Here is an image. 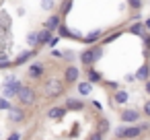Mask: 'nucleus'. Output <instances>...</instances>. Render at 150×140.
Segmentation results:
<instances>
[{"instance_id":"5701e85b","label":"nucleus","mask_w":150,"mask_h":140,"mask_svg":"<svg viewBox=\"0 0 150 140\" xmlns=\"http://www.w3.org/2000/svg\"><path fill=\"white\" fill-rule=\"evenodd\" d=\"M70 9H72V0H66V2H62L60 13H62V15H68V13H70Z\"/></svg>"},{"instance_id":"2f4dec72","label":"nucleus","mask_w":150,"mask_h":140,"mask_svg":"<svg viewBox=\"0 0 150 140\" xmlns=\"http://www.w3.org/2000/svg\"><path fill=\"white\" fill-rule=\"evenodd\" d=\"M107 130H109V122H107V119H103V122H101V130H99V132H107Z\"/></svg>"},{"instance_id":"ddd939ff","label":"nucleus","mask_w":150,"mask_h":140,"mask_svg":"<svg viewBox=\"0 0 150 140\" xmlns=\"http://www.w3.org/2000/svg\"><path fill=\"white\" fill-rule=\"evenodd\" d=\"M64 107H66V109H72V111H78V109H84V103H82L80 99H68Z\"/></svg>"},{"instance_id":"aec40b11","label":"nucleus","mask_w":150,"mask_h":140,"mask_svg":"<svg viewBox=\"0 0 150 140\" xmlns=\"http://www.w3.org/2000/svg\"><path fill=\"white\" fill-rule=\"evenodd\" d=\"M58 31H60V35H62V37H78V33H72V31H68L64 25H60V27H58Z\"/></svg>"},{"instance_id":"e433bc0d","label":"nucleus","mask_w":150,"mask_h":140,"mask_svg":"<svg viewBox=\"0 0 150 140\" xmlns=\"http://www.w3.org/2000/svg\"><path fill=\"white\" fill-rule=\"evenodd\" d=\"M144 91H146V93H148V95H150V78H148V80H146V87H144Z\"/></svg>"},{"instance_id":"cd10ccee","label":"nucleus","mask_w":150,"mask_h":140,"mask_svg":"<svg viewBox=\"0 0 150 140\" xmlns=\"http://www.w3.org/2000/svg\"><path fill=\"white\" fill-rule=\"evenodd\" d=\"M123 132H125V126H119V128L115 130V138H119V140H123Z\"/></svg>"},{"instance_id":"f704fd0d","label":"nucleus","mask_w":150,"mask_h":140,"mask_svg":"<svg viewBox=\"0 0 150 140\" xmlns=\"http://www.w3.org/2000/svg\"><path fill=\"white\" fill-rule=\"evenodd\" d=\"M52 56H54V58H64V54H62V52H58V50H54V52H52Z\"/></svg>"},{"instance_id":"2eb2a0df","label":"nucleus","mask_w":150,"mask_h":140,"mask_svg":"<svg viewBox=\"0 0 150 140\" xmlns=\"http://www.w3.org/2000/svg\"><path fill=\"white\" fill-rule=\"evenodd\" d=\"M66 111H68L66 107H52V109L47 111V117H52V119H60Z\"/></svg>"},{"instance_id":"9b49d317","label":"nucleus","mask_w":150,"mask_h":140,"mask_svg":"<svg viewBox=\"0 0 150 140\" xmlns=\"http://www.w3.org/2000/svg\"><path fill=\"white\" fill-rule=\"evenodd\" d=\"M148 76H150V64L146 62V64H142V66L138 68L136 78H138V80H148Z\"/></svg>"},{"instance_id":"423d86ee","label":"nucleus","mask_w":150,"mask_h":140,"mask_svg":"<svg viewBox=\"0 0 150 140\" xmlns=\"http://www.w3.org/2000/svg\"><path fill=\"white\" fill-rule=\"evenodd\" d=\"M43 72H45V68H43V64H39V62H35V64H31L29 66V70H27V74L31 76V78H41L43 76Z\"/></svg>"},{"instance_id":"4be33fe9","label":"nucleus","mask_w":150,"mask_h":140,"mask_svg":"<svg viewBox=\"0 0 150 140\" xmlns=\"http://www.w3.org/2000/svg\"><path fill=\"white\" fill-rule=\"evenodd\" d=\"M27 43H29L31 48H37V31H33V33L27 35Z\"/></svg>"},{"instance_id":"f257e3e1","label":"nucleus","mask_w":150,"mask_h":140,"mask_svg":"<svg viewBox=\"0 0 150 140\" xmlns=\"http://www.w3.org/2000/svg\"><path fill=\"white\" fill-rule=\"evenodd\" d=\"M101 56H103V45H93V48H86V50L80 54V62L88 68V66H93L97 60H101Z\"/></svg>"},{"instance_id":"7c9ffc66","label":"nucleus","mask_w":150,"mask_h":140,"mask_svg":"<svg viewBox=\"0 0 150 140\" xmlns=\"http://www.w3.org/2000/svg\"><path fill=\"white\" fill-rule=\"evenodd\" d=\"M58 41H60V37H54V35H52V39L47 41V45H50V48H56V43H58Z\"/></svg>"},{"instance_id":"7ed1b4c3","label":"nucleus","mask_w":150,"mask_h":140,"mask_svg":"<svg viewBox=\"0 0 150 140\" xmlns=\"http://www.w3.org/2000/svg\"><path fill=\"white\" fill-rule=\"evenodd\" d=\"M17 99L21 101V105H33L35 103V91L31 87H21V91L17 93Z\"/></svg>"},{"instance_id":"f3484780","label":"nucleus","mask_w":150,"mask_h":140,"mask_svg":"<svg viewBox=\"0 0 150 140\" xmlns=\"http://www.w3.org/2000/svg\"><path fill=\"white\" fill-rule=\"evenodd\" d=\"M129 33H134V35H140V37H144V23H132L129 25Z\"/></svg>"},{"instance_id":"72a5a7b5","label":"nucleus","mask_w":150,"mask_h":140,"mask_svg":"<svg viewBox=\"0 0 150 140\" xmlns=\"http://www.w3.org/2000/svg\"><path fill=\"white\" fill-rule=\"evenodd\" d=\"M6 140H21V134H19V132H13V134H11Z\"/></svg>"},{"instance_id":"393cba45","label":"nucleus","mask_w":150,"mask_h":140,"mask_svg":"<svg viewBox=\"0 0 150 140\" xmlns=\"http://www.w3.org/2000/svg\"><path fill=\"white\" fill-rule=\"evenodd\" d=\"M13 105H11V101L8 99H4V97H0V109H4V111H8Z\"/></svg>"},{"instance_id":"a878e982","label":"nucleus","mask_w":150,"mask_h":140,"mask_svg":"<svg viewBox=\"0 0 150 140\" xmlns=\"http://www.w3.org/2000/svg\"><path fill=\"white\" fill-rule=\"evenodd\" d=\"M41 9H43V11L54 9V0H41Z\"/></svg>"},{"instance_id":"0eeeda50","label":"nucleus","mask_w":150,"mask_h":140,"mask_svg":"<svg viewBox=\"0 0 150 140\" xmlns=\"http://www.w3.org/2000/svg\"><path fill=\"white\" fill-rule=\"evenodd\" d=\"M78 76H80V70H78L76 66H68V68H66V72H64V80H66V82H70V85H72V82H76V80H78Z\"/></svg>"},{"instance_id":"9d476101","label":"nucleus","mask_w":150,"mask_h":140,"mask_svg":"<svg viewBox=\"0 0 150 140\" xmlns=\"http://www.w3.org/2000/svg\"><path fill=\"white\" fill-rule=\"evenodd\" d=\"M52 39V31L50 29H41V31H37V45H47V41Z\"/></svg>"},{"instance_id":"39448f33","label":"nucleus","mask_w":150,"mask_h":140,"mask_svg":"<svg viewBox=\"0 0 150 140\" xmlns=\"http://www.w3.org/2000/svg\"><path fill=\"white\" fill-rule=\"evenodd\" d=\"M142 126H125V132H123V140H134L142 134Z\"/></svg>"},{"instance_id":"b1692460","label":"nucleus","mask_w":150,"mask_h":140,"mask_svg":"<svg viewBox=\"0 0 150 140\" xmlns=\"http://www.w3.org/2000/svg\"><path fill=\"white\" fill-rule=\"evenodd\" d=\"M127 4L132 11H140L142 9V0H127Z\"/></svg>"},{"instance_id":"bb28decb","label":"nucleus","mask_w":150,"mask_h":140,"mask_svg":"<svg viewBox=\"0 0 150 140\" xmlns=\"http://www.w3.org/2000/svg\"><path fill=\"white\" fill-rule=\"evenodd\" d=\"M8 66H13V60H8V58H0V68H8Z\"/></svg>"},{"instance_id":"dca6fc26","label":"nucleus","mask_w":150,"mask_h":140,"mask_svg":"<svg viewBox=\"0 0 150 140\" xmlns=\"http://www.w3.org/2000/svg\"><path fill=\"white\" fill-rule=\"evenodd\" d=\"M86 76H88V82H93V85H95V82H101V74H99L93 66L86 68Z\"/></svg>"},{"instance_id":"4468645a","label":"nucleus","mask_w":150,"mask_h":140,"mask_svg":"<svg viewBox=\"0 0 150 140\" xmlns=\"http://www.w3.org/2000/svg\"><path fill=\"white\" fill-rule=\"evenodd\" d=\"M127 99H129L127 91H115V93H113V101H115V103H119V105L127 103Z\"/></svg>"},{"instance_id":"a211bd4d","label":"nucleus","mask_w":150,"mask_h":140,"mask_svg":"<svg viewBox=\"0 0 150 140\" xmlns=\"http://www.w3.org/2000/svg\"><path fill=\"white\" fill-rule=\"evenodd\" d=\"M78 93H80V95H88V93H93V82H88V80L78 82Z\"/></svg>"},{"instance_id":"20e7f679","label":"nucleus","mask_w":150,"mask_h":140,"mask_svg":"<svg viewBox=\"0 0 150 140\" xmlns=\"http://www.w3.org/2000/svg\"><path fill=\"white\" fill-rule=\"evenodd\" d=\"M119 119H121L123 124H138L140 111H138V109H123V111L119 113Z\"/></svg>"},{"instance_id":"c85d7f7f","label":"nucleus","mask_w":150,"mask_h":140,"mask_svg":"<svg viewBox=\"0 0 150 140\" xmlns=\"http://www.w3.org/2000/svg\"><path fill=\"white\" fill-rule=\"evenodd\" d=\"M88 140H103V132H99V130L93 132V134L88 136Z\"/></svg>"},{"instance_id":"f8f14e48","label":"nucleus","mask_w":150,"mask_h":140,"mask_svg":"<svg viewBox=\"0 0 150 140\" xmlns=\"http://www.w3.org/2000/svg\"><path fill=\"white\" fill-rule=\"evenodd\" d=\"M33 56H35V50H27V52H23L17 60H13V64H15V66H21V64H25V62H27L29 58H33Z\"/></svg>"},{"instance_id":"6ab92c4d","label":"nucleus","mask_w":150,"mask_h":140,"mask_svg":"<svg viewBox=\"0 0 150 140\" xmlns=\"http://www.w3.org/2000/svg\"><path fill=\"white\" fill-rule=\"evenodd\" d=\"M17 93H19L17 89H13V87H8V85H6V87H4V91H2V97H4V99H13V97H17Z\"/></svg>"},{"instance_id":"473e14b6","label":"nucleus","mask_w":150,"mask_h":140,"mask_svg":"<svg viewBox=\"0 0 150 140\" xmlns=\"http://www.w3.org/2000/svg\"><path fill=\"white\" fill-rule=\"evenodd\" d=\"M144 115H148V117H150V101H146V103H144Z\"/></svg>"},{"instance_id":"412c9836","label":"nucleus","mask_w":150,"mask_h":140,"mask_svg":"<svg viewBox=\"0 0 150 140\" xmlns=\"http://www.w3.org/2000/svg\"><path fill=\"white\" fill-rule=\"evenodd\" d=\"M101 37V31H93V33H88L86 37H84V43H93V41H97Z\"/></svg>"},{"instance_id":"c756f323","label":"nucleus","mask_w":150,"mask_h":140,"mask_svg":"<svg viewBox=\"0 0 150 140\" xmlns=\"http://www.w3.org/2000/svg\"><path fill=\"white\" fill-rule=\"evenodd\" d=\"M117 37H119V31H115V33H111L109 37H105V41H103V43H109V41H113V39H117Z\"/></svg>"},{"instance_id":"1a4fd4ad","label":"nucleus","mask_w":150,"mask_h":140,"mask_svg":"<svg viewBox=\"0 0 150 140\" xmlns=\"http://www.w3.org/2000/svg\"><path fill=\"white\" fill-rule=\"evenodd\" d=\"M8 117H11V122H23L25 119V111L21 109V107H11L8 109Z\"/></svg>"},{"instance_id":"f03ea898","label":"nucleus","mask_w":150,"mask_h":140,"mask_svg":"<svg viewBox=\"0 0 150 140\" xmlns=\"http://www.w3.org/2000/svg\"><path fill=\"white\" fill-rule=\"evenodd\" d=\"M43 95L45 97H60V95H64V82L62 80H58V78H50L47 82H45V87H43Z\"/></svg>"},{"instance_id":"6e6552de","label":"nucleus","mask_w":150,"mask_h":140,"mask_svg":"<svg viewBox=\"0 0 150 140\" xmlns=\"http://www.w3.org/2000/svg\"><path fill=\"white\" fill-rule=\"evenodd\" d=\"M60 25H62V17L60 15H50L47 21H45V29H50V31H56Z\"/></svg>"},{"instance_id":"c9c22d12","label":"nucleus","mask_w":150,"mask_h":140,"mask_svg":"<svg viewBox=\"0 0 150 140\" xmlns=\"http://www.w3.org/2000/svg\"><path fill=\"white\" fill-rule=\"evenodd\" d=\"M144 29H148V31H150V17L144 21Z\"/></svg>"}]
</instances>
